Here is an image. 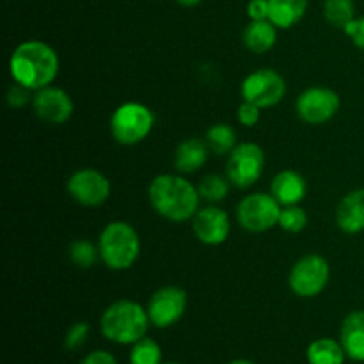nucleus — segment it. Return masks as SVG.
I'll list each match as a JSON object with an SVG mask.
<instances>
[{"mask_svg": "<svg viewBox=\"0 0 364 364\" xmlns=\"http://www.w3.org/2000/svg\"><path fill=\"white\" fill-rule=\"evenodd\" d=\"M59 68L60 60L55 50L39 39L20 43L9 57V73L13 80L34 92L52 85L59 75Z\"/></svg>", "mask_w": 364, "mask_h": 364, "instance_id": "f257e3e1", "label": "nucleus"}, {"mask_svg": "<svg viewBox=\"0 0 364 364\" xmlns=\"http://www.w3.org/2000/svg\"><path fill=\"white\" fill-rule=\"evenodd\" d=\"M151 208L160 217L173 223H185L194 219L199 210V191L196 185L185 180L180 173L159 174L148 187Z\"/></svg>", "mask_w": 364, "mask_h": 364, "instance_id": "f03ea898", "label": "nucleus"}, {"mask_svg": "<svg viewBox=\"0 0 364 364\" xmlns=\"http://www.w3.org/2000/svg\"><path fill=\"white\" fill-rule=\"evenodd\" d=\"M149 326L148 309L139 302L121 299L107 306L100 316V331L103 338L116 345H134L146 336Z\"/></svg>", "mask_w": 364, "mask_h": 364, "instance_id": "7ed1b4c3", "label": "nucleus"}, {"mask_svg": "<svg viewBox=\"0 0 364 364\" xmlns=\"http://www.w3.org/2000/svg\"><path fill=\"white\" fill-rule=\"evenodd\" d=\"M100 259L114 272L132 269L141 256L137 230L124 220H112L100 233Z\"/></svg>", "mask_w": 364, "mask_h": 364, "instance_id": "20e7f679", "label": "nucleus"}, {"mask_svg": "<svg viewBox=\"0 0 364 364\" xmlns=\"http://www.w3.org/2000/svg\"><path fill=\"white\" fill-rule=\"evenodd\" d=\"M155 127V114L141 102H124L110 116V134L123 146L144 141Z\"/></svg>", "mask_w": 364, "mask_h": 364, "instance_id": "39448f33", "label": "nucleus"}, {"mask_svg": "<svg viewBox=\"0 0 364 364\" xmlns=\"http://www.w3.org/2000/svg\"><path fill=\"white\" fill-rule=\"evenodd\" d=\"M331 279V265L322 255L309 252L291 267L288 284L301 299H315L327 288Z\"/></svg>", "mask_w": 364, "mask_h": 364, "instance_id": "423d86ee", "label": "nucleus"}, {"mask_svg": "<svg viewBox=\"0 0 364 364\" xmlns=\"http://www.w3.org/2000/svg\"><path fill=\"white\" fill-rule=\"evenodd\" d=\"M283 206L267 192H252L237 206V223L249 233H265L279 224Z\"/></svg>", "mask_w": 364, "mask_h": 364, "instance_id": "0eeeda50", "label": "nucleus"}, {"mask_svg": "<svg viewBox=\"0 0 364 364\" xmlns=\"http://www.w3.org/2000/svg\"><path fill=\"white\" fill-rule=\"evenodd\" d=\"M265 171V153L255 142H242L230 153L226 176L237 188H251Z\"/></svg>", "mask_w": 364, "mask_h": 364, "instance_id": "6e6552de", "label": "nucleus"}, {"mask_svg": "<svg viewBox=\"0 0 364 364\" xmlns=\"http://www.w3.org/2000/svg\"><path fill=\"white\" fill-rule=\"evenodd\" d=\"M240 92L245 102L255 103L259 109H270L284 98L287 82H284L283 75L277 73L276 70L262 68L244 78Z\"/></svg>", "mask_w": 364, "mask_h": 364, "instance_id": "1a4fd4ad", "label": "nucleus"}, {"mask_svg": "<svg viewBox=\"0 0 364 364\" xmlns=\"http://www.w3.org/2000/svg\"><path fill=\"white\" fill-rule=\"evenodd\" d=\"M188 297L187 291L180 287H162L148 301V316L149 322L156 329H169V327L176 326L181 318H183L185 311H187Z\"/></svg>", "mask_w": 364, "mask_h": 364, "instance_id": "9d476101", "label": "nucleus"}, {"mask_svg": "<svg viewBox=\"0 0 364 364\" xmlns=\"http://www.w3.org/2000/svg\"><path fill=\"white\" fill-rule=\"evenodd\" d=\"M66 191L75 203L87 208L102 206L110 198V181L100 171L92 167L78 169L68 178Z\"/></svg>", "mask_w": 364, "mask_h": 364, "instance_id": "9b49d317", "label": "nucleus"}, {"mask_svg": "<svg viewBox=\"0 0 364 364\" xmlns=\"http://www.w3.org/2000/svg\"><path fill=\"white\" fill-rule=\"evenodd\" d=\"M341 107L340 95L329 87H308L295 102L297 116L308 124H323L333 119Z\"/></svg>", "mask_w": 364, "mask_h": 364, "instance_id": "f8f14e48", "label": "nucleus"}, {"mask_svg": "<svg viewBox=\"0 0 364 364\" xmlns=\"http://www.w3.org/2000/svg\"><path fill=\"white\" fill-rule=\"evenodd\" d=\"M32 110L39 121L59 127V124L68 123L71 119L75 105L71 96L64 89L48 85V87H43L34 92Z\"/></svg>", "mask_w": 364, "mask_h": 364, "instance_id": "ddd939ff", "label": "nucleus"}, {"mask_svg": "<svg viewBox=\"0 0 364 364\" xmlns=\"http://www.w3.org/2000/svg\"><path fill=\"white\" fill-rule=\"evenodd\" d=\"M192 231L201 244L217 247L230 237V215L219 206H206L198 210L192 219Z\"/></svg>", "mask_w": 364, "mask_h": 364, "instance_id": "4468645a", "label": "nucleus"}, {"mask_svg": "<svg viewBox=\"0 0 364 364\" xmlns=\"http://www.w3.org/2000/svg\"><path fill=\"white\" fill-rule=\"evenodd\" d=\"M270 194L281 206L301 205L308 194V183L304 176L294 169L279 171L270 181Z\"/></svg>", "mask_w": 364, "mask_h": 364, "instance_id": "2eb2a0df", "label": "nucleus"}, {"mask_svg": "<svg viewBox=\"0 0 364 364\" xmlns=\"http://www.w3.org/2000/svg\"><path fill=\"white\" fill-rule=\"evenodd\" d=\"M336 224L343 233L358 235L364 231V188L350 191L336 208Z\"/></svg>", "mask_w": 364, "mask_h": 364, "instance_id": "dca6fc26", "label": "nucleus"}, {"mask_svg": "<svg viewBox=\"0 0 364 364\" xmlns=\"http://www.w3.org/2000/svg\"><path fill=\"white\" fill-rule=\"evenodd\" d=\"M340 341L348 359L364 363V311L355 309L345 316L340 327Z\"/></svg>", "mask_w": 364, "mask_h": 364, "instance_id": "f3484780", "label": "nucleus"}, {"mask_svg": "<svg viewBox=\"0 0 364 364\" xmlns=\"http://www.w3.org/2000/svg\"><path fill=\"white\" fill-rule=\"evenodd\" d=\"M210 148L206 141L198 137H191L181 141L174 151V167L180 174L198 173L208 162Z\"/></svg>", "mask_w": 364, "mask_h": 364, "instance_id": "a211bd4d", "label": "nucleus"}, {"mask_svg": "<svg viewBox=\"0 0 364 364\" xmlns=\"http://www.w3.org/2000/svg\"><path fill=\"white\" fill-rule=\"evenodd\" d=\"M242 41L249 52L262 55L276 46L277 27L270 20L249 21V25L242 32Z\"/></svg>", "mask_w": 364, "mask_h": 364, "instance_id": "6ab92c4d", "label": "nucleus"}, {"mask_svg": "<svg viewBox=\"0 0 364 364\" xmlns=\"http://www.w3.org/2000/svg\"><path fill=\"white\" fill-rule=\"evenodd\" d=\"M309 0H269V20L277 28H291L304 18Z\"/></svg>", "mask_w": 364, "mask_h": 364, "instance_id": "aec40b11", "label": "nucleus"}, {"mask_svg": "<svg viewBox=\"0 0 364 364\" xmlns=\"http://www.w3.org/2000/svg\"><path fill=\"white\" fill-rule=\"evenodd\" d=\"M306 359H308V364H343L347 354L340 340L318 338L308 345Z\"/></svg>", "mask_w": 364, "mask_h": 364, "instance_id": "412c9836", "label": "nucleus"}, {"mask_svg": "<svg viewBox=\"0 0 364 364\" xmlns=\"http://www.w3.org/2000/svg\"><path fill=\"white\" fill-rule=\"evenodd\" d=\"M205 141L208 144L210 151H213L215 155H230L237 148V132L226 123L212 124L206 130Z\"/></svg>", "mask_w": 364, "mask_h": 364, "instance_id": "4be33fe9", "label": "nucleus"}, {"mask_svg": "<svg viewBox=\"0 0 364 364\" xmlns=\"http://www.w3.org/2000/svg\"><path fill=\"white\" fill-rule=\"evenodd\" d=\"M323 18L333 27L341 28L355 18L354 0H323Z\"/></svg>", "mask_w": 364, "mask_h": 364, "instance_id": "5701e85b", "label": "nucleus"}, {"mask_svg": "<svg viewBox=\"0 0 364 364\" xmlns=\"http://www.w3.org/2000/svg\"><path fill=\"white\" fill-rule=\"evenodd\" d=\"M164 352L160 345L151 338L144 336L132 345L128 363L130 364H164Z\"/></svg>", "mask_w": 364, "mask_h": 364, "instance_id": "b1692460", "label": "nucleus"}, {"mask_svg": "<svg viewBox=\"0 0 364 364\" xmlns=\"http://www.w3.org/2000/svg\"><path fill=\"white\" fill-rule=\"evenodd\" d=\"M230 183L231 181L228 180V176L206 174L198 185L199 196H201V199H205V201L215 205V203L224 201V198H226L228 192H230Z\"/></svg>", "mask_w": 364, "mask_h": 364, "instance_id": "393cba45", "label": "nucleus"}, {"mask_svg": "<svg viewBox=\"0 0 364 364\" xmlns=\"http://www.w3.org/2000/svg\"><path fill=\"white\" fill-rule=\"evenodd\" d=\"M70 259L73 265L78 267V269H91V267L100 259V247H96L92 242L78 238V240L71 242Z\"/></svg>", "mask_w": 364, "mask_h": 364, "instance_id": "a878e982", "label": "nucleus"}, {"mask_svg": "<svg viewBox=\"0 0 364 364\" xmlns=\"http://www.w3.org/2000/svg\"><path fill=\"white\" fill-rule=\"evenodd\" d=\"M281 228L287 233H301L308 226V213L302 206L294 205V206H283L279 215V224Z\"/></svg>", "mask_w": 364, "mask_h": 364, "instance_id": "bb28decb", "label": "nucleus"}, {"mask_svg": "<svg viewBox=\"0 0 364 364\" xmlns=\"http://www.w3.org/2000/svg\"><path fill=\"white\" fill-rule=\"evenodd\" d=\"M89 331H91V327H89L87 322H75L73 326L66 331V336H64V348H66L68 352H73L77 350V348H80L82 345L87 341Z\"/></svg>", "mask_w": 364, "mask_h": 364, "instance_id": "cd10ccee", "label": "nucleus"}, {"mask_svg": "<svg viewBox=\"0 0 364 364\" xmlns=\"http://www.w3.org/2000/svg\"><path fill=\"white\" fill-rule=\"evenodd\" d=\"M259 117H262V109H259L258 105H255V103L251 102H242L240 105H238L237 109V119L238 123L244 124V127L247 128H252L258 124Z\"/></svg>", "mask_w": 364, "mask_h": 364, "instance_id": "c85d7f7f", "label": "nucleus"}, {"mask_svg": "<svg viewBox=\"0 0 364 364\" xmlns=\"http://www.w3.org/2000/svg\"><path fill=\"white\" fill-rule=\"evenodd\" d=\"M31 92V89L14 82L9 87V91H7V103H9V107H13V109H23L27 103H32V98H34V96H32Z\"/></svg>", "mask_w": 364, "mask_h": 364, "instance_id": "c756f323", "label": "nucleus"}, {"mask_svg": "<svg viewBox=\"0 0 364 364\" xmlns=\"http://www.w3.org/2000/svg\"><path fill=\"white\" fill-rule=\"evenodd\" d=\"M343 32L352 39L355 46L364 52V16L354 18L350 23H347L343 27Z\"/></svg>", "mask_w": 364, "mask_h": 364, "instance_id": "7c9ffc66", "label": "nucleus"}, {"mask_svg": "<svg viewBox=\"0 0 364 364\" xmlns=\"http://www.w3.org/2000/svg\"><path fill=\"white\" fill-rule=\"evenodd\" d=\"M247 16L251 21L269 20V0H249Z\"/></svg>", "mask_w": 364, "mask_h": 364, "instance_id": "2f4dec72", "label": "nucleus"}, {"mask_svg": "<svg viewBox=\"0 0 364 364\" xmlns=\"http://www.w3.org/2000/svg\"><path fill=\"white\" fill-rule=\"evenodd\" d=\"M80 364H117V359L107 350H92L82 359Z\"/></svg>", "mask_w": 364, "mask_h": 364, "instance_id": "473e14b6", "label": "nucleus"}, {"mask_svg": "<svg viewBox=\"0 0 364 364\" xmlns=\"http://www.w3.org/2000/svg\"><path fill=\"white\" fill-rule=\"evenodd\" d=\"M176 2L183 7H196V6H199L203 0H176Z\"/></svg>", "mask_w": 364, "mask_h": 364, "instance_id": "72a5a7b5", "label": "nucleus"}, {"mask_svg": "<svg viewBox=\"0 0 364 364\" xmlns=\"http://www.w3.org/2000/svg\"><path fill=\"white\" fill-rule=\"evenodd\" d=\"M230 364H256V363L251 361V359H233Z\"/></svg>", "mask_w": 364, "mask_h": 364, "instance_id": "f704fd0d", "label": "nucleus"}, {"mask_svg": "<svg viewBox=\"0 0 364 364\" xmlns=\"http://www.w3.org/2000/svg\"><path fill=\"white\" fill-rule=\"evenodd\" d=\"M164 364H181V363H178V361H169V363H164Z\"/></svg>", "mask_w": 364, "mask_h": 364, "instance_id": "c9c22d12", "label": "nucleus"}]
</instances>
